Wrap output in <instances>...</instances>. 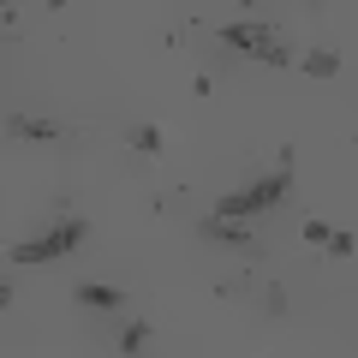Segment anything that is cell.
<instances>
[{"label": "cell", "mask_w": 358, "mask_h": 358, "mask_svg": "<svg viewBox=\"0 0 358 358\" xmlns=\"http://www.w3.org/2000/svg\"><path fill=\"white\" fill-rule=\"evenodd\" d=\"M352 251H358V233H334V239L322 245V257H329V263H346Z\"/></svg>", "instance_id": "obj_11"}, {"label": "cell", "mask_w": 358, "mask_h": 358, "mask_svg": "<svg viewBox=\"0 0 358 358\" xmlns=\"http://www.w3.org/2000/svg\"><path fill=\"white\" fill-rule=\"evenodd\" d=\"M197 233H203L209 245H233V251H257V227L251 221H227V215H197Z\"/></svg>", "instance_id": "obj_4"}, {"label": "cell", "mask_w": 358, "mask_h": 358, "mask_svg": "<svg viewBox=\"0 0 358 358\" xmlns=\"http://www.w3.org/2000/svg\"><path fill=\"white\" fill-rule=\"evenodd\" d=\"M293 192V155H281V167H268L263 179H251L245 192H233V197H221L209 215H227V221H251V215H268V209L281 203V197Z\"/></svg>", "instance_id": "obj_1"}, {"label": "cell", "mask_w": 358, "mask_h": 358, "mask_svg": "<svg viewBox=\"0 0 358 358\" xmlns=\"http://www.w3.org/2000/svg\"><path fill=\"white\" fill-rule=\"evenodd\" d=\"M150 317H126V329H120V358H138L143 346H150Z\"/></svg>", "instance_id": "obj_7"}, {"label": "cell", "mask_w": 358, "mask_h": 358, "mask_svg": "<svg viewBox=\"0 0 358 358\" xmlns=\"http://www.w3.org/2000/svg\"><path fill=\"white\" fill-rule=\"evenodd\" d=\"M215 36L227 42V48L263 60V66H293V42L281 36V24H263V18H233V24H215Z\"/></svg>", "instance_id": "obj_2"}, {"label": "cell", "mask_w": 358, "mask_h": 358, "mask_svg": "<svg viewBox=\"0 0 358 358\" xmlns=\"http://www.w3.org/2000/svg\"><path fill=\"white\" fill-rule=\"evenodd\" d=\"M72 299L84 310H126V293H120V287H102V281H84Z\"/></svg>", "instance_id": "obj_6"}, {"label": "cell", "mask_w": 358, "mask_h": 358, "mask_svg": "<svg viewBox=\"0 0 358 358\" xmlns=\"http://www.w3.org/2000/svg\"><path fill=\"white\" fill-rule=\"evenodd\" d=\"M6 131H13V138H30V143H66V138H72V126H60V120H36V114H6Z\"/></svg>", "instance_id": "obj_5"}, {"label": "cell", "mask_w": 358, "mask_h": 358, "mask_svg": "<svg viewBox=\"0 0 358 358\" xmlns=\"http://www.w3.org/2000/svg\"><path fill=\"white\" fill-rule=\"evenodd\" d=\"M126 143H131L138 155H162V150H167V131H162V126H131Z\"/></svg>", "instance_id": "obj_8"}, {"label": "cell", "mask_w": 358, "mask_h": 358, "mask_svg": "<svg viewBox=\"0 0 358 358\" xmlns=\"http://www.w3.org/2000/svg\"><path fill=\"white\" fill-rule=\"evenodd\" d=\"M299 66H305L310 78H334V72H341V54H334V48H310Z\"/></svg>", "instance_id": "obj_9"}, {"label": "cell", "mask_w": 358, "mask_h": 358, "mask_svg": "<svg viewBox=\"0 0 358 358\" xmlns=\"http://www.w3.org/2000/svg\"><path fill=\"white\" fill-rule=\"evenodd\" d=\"M299 233H305V245H310V251H322V245L334 239V227H329L322 215H305V221H299Z\"/></svg>", "instance_id": "obj_10"}, {"label": "cell", "mask_w": 358, "mask_h": 358, "mask_svg": "<svg viewBox=\"0 0 358 358\" xmlns=\"http://www.w3.org/2000/svg\"><path fill=\"white\" fill-rule=\"evenodd\" d=\"M84 239H90V221L66 215V221H54L48 233H36V239H18L13 251H6V263H60V257H72Z\"/></svg>", "instance_id": "obj_3"}]
</instances>
